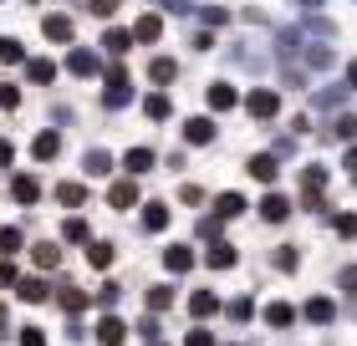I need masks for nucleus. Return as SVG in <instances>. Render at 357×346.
<instances>
[{"mask_svg":"<svg viewBox=\"0 0 357 346\" xmlns=\"http://www.w3.org/2000/svg\"><path fill=\"white\" fill-rule=\"evenodd\" d=\"M123 168L133 173V178L149 173V168H153V148H128V153H123Z\"/></svg>","mask_w":357,"mask_h":346,"instance_id":"17","label":"nucleus"},{"mask_svg":"<svg viewBox=\"0 0 357 346\" xmlns=\"http://www.w3.org/2000/svg\"><path fill=\"white\" fill-rule=\"evenodd\" d=\"M204 265H209V270H230V265H235V244H225V239L215 235V239H209V250H204Z\"/></svg>","mask_w":357,"mask_h":346,"instance_id":"6","label":"nucleus"},{"mask_svg":"<svg viewBox=\"0 0 357 346\" xmlns=\"http://www.w3.org/2000/svg\"><path fill=\"white\" fill-rule=\"evenodd\" d=\"M169 306H174V290H169V285H153V290H149V310L158 316V310H169Z\"/></svg>","mask_w":357,"mask_h":346,"instance_id":"34","label":"nucleus"},{"mask_svg":"<svg viewBox=\"0 0 357 346\" xmlns=\"http://www.w3.org/2000/svg\"><path fill=\"white\" fill-rule=\"evenodd\" d=\"M10 163H15V143L0 138V168H10Z\"/></svg>","mask_w":357,"mask_h":346,"instance_id":"48","label":"nucleus"},{"mask_svg":"<svg viewBox=\"0 0 357 346\" xmlns=\"http://www.w3.org/2000/svg\"><path fill=\"white\" fill-rule=\"evenodd\" d=\"M41 36L67 46V41H72V15H41Z\"/></svg>","mask_w":357,"mask_h":346,"instance_id":"8","label":"nucleus"},{"mask_svg":"<svg viewBox=\"0 0 357 346\" xmlns=\"http://www.w3.org/2000/svg\"><path fill=\"white\" fill-rule=\"evenodd\" d=\"M6 285H15V265H10V260H0V290H6Z\"/></svg>","mask_w":357,"mask_h":346,"instance_id":"51","label":"nucleus"},{"mask_svg":"<svg viewBox=\"0 0 357 346\" xmlns=\"http://www.w3.org/2000/svg\"><path fill=\"white\" fill-rule=\"evenodd\" d=\"M67 67H72V77H97V72H102V61H97L87 46H77V52L67 56Z\"/></svg>","mask_w":357,"mask_h":346,"instance_id":"10","label":"nucleus"},{"mask_svg":"<svg viewBox=\"0 0 357 346\" xmlns=\"http://www.w3.org/2000/svg\"><path fill=\"white\" fill-rule=\"evenodd\" d=\"M15 295H21L26 306H41L52 290H46V280H36V275H31V280H15Z\"/></svg>","mask_w":357,"mask_h":346,"instance_id":"18","label":"nucleus"},{"mask_svg":"<svg viewBox=\"0 0 357 346\" xmlns=\"http://www.w3.org/2000/svg\"><path fill=\"white\" fill-rule=\"evenodd\" d=\"M250 310H255L250 301H235V306H230V321H250Z\"/></svg>","mask_w":357,"mask_h":346,"instance_id":"49","label":"nucleus"},{"mask_svg":"<svg viewBox=\"0 0 357 346\" xmlns=\"http://www.w3.org/2000/svg\"><path fill=\"white\" fill-rule=\"evenodd\" d=\"M102 46H107V52H112V56H128V46H133V31H123V26H112V31H107V36H102Z\"/></svg>","mask_w":357,"mask_h":346,"instance_id":"28","label":"nucleus"},{"mask_svg":"<svg viewBox=\"0 0 357 346\" xmlns=\"http://www.w3.org/2000/svg\"><path fill=\"white\" fill-rule=\"evenodd\" d=\"M26 77L36 81V87H52V81H56V61H46V56H36V61H26Z\"/></svg>","mask_w":357,"mask_h":346,"instance_id":"22","label":"nucleus"},{"mask_svg":"<svg viewBox=\"0 0 357 346\" xmlns=\"http://www.w3.org/2000/svg\"><path fill=\"white\" fill-rule=\"evenodd\" d=\"M327 138H347V143H352V138H357V118H352V112H342V118L327 127Z\"/></svg>","mask_w":357,"mask_h":346,"instance_id":"33","label":"nucleus"},{"mask_svg":"<svg viewBox=\"0 0 357 346\" xmlns=\"http://www.w3.org/2000/svg\"><path fill=\"white\" fill-rule=\"evenodd\" d=\"M337 235H342V239H357V214H337Z\"/></svg>","mask_w":357,"mask_h":346,"instance_id":"39","label":"nucleus"},{"mask_svg":"<svg viewBox=\"0 0 357 346\" xmlns=\"http://www.w3.org/2000/svg\"><path fill=\"white\" fill-rule=\"evenodd\" d=\"M215 214H220V219H235V214H245V199H240V194H220Z\"/></svg>","mask_w":357,"mask_h":346,"instance_id":"32","label":"nucleus"},{"mask_svg":"<svg viewBox=\"0 0 357 346\" xmlns=\"http://www.w3.org/2000/svg\"><path fill=\"white\" fill-rule=\"evenodd\" d=\"M82 168H87L92 178H102V173L112 168V153H102V148H87V158H82Z\"/></svg>","mask_w":357,"mask_h":346,"instance_id":"30","label":"nucleus"},{"mask_svg":"<svg viewBox=\"0 0 357 346\" xmlns=\"http://www.w3.org/2000/svg\"><path fill=\"white\" fill-rule=\"evenodd\" d=\"M230 21V10H220V6H204V26H225Z\"/></svg>","mask_w":357,"mask_h":346,"instance_id":"45","label":"nucleus"},{"mask_svg":"<svg viewBox=\"0 0 357 346\" xmlns=\"http://www.w3.org/2000/svg\"><path fill=\"white\" fill-rule=\"evenodd\" d=\"M184 138H189L194 148L215 143V123H209V118H189V123H184Z\"/></svg>","mask_w":357,"mask_h":346,"instance_id":"15","label":"nucleus"},{"mask_svg":"<svg viewBox=\"0 0 357 346\" xmlns=\"http://www.w3.org/2000/svg\"><path fill=\"white\" fill-rule=\"evenodd\" d=\"M118 295H123V285H112V280H107V285L97 290V306H102V310H112V306H118Z\"/></svg>","mask_w":357,"mask_h":346,"instance_id":"38","label":"nucleus"},{"mask_svg":"<svg viewBox=\"0 0 357 346\" xmlns=\"http://www.w3.org/2000/svg\"><path fill=\"white\" fill-rule=\"evenodd\" d=\"M158 36H164V21H158V15H138V21H133V41L153 46Z\"/></svg>","mask_w":357,"mask_h":346,"instance_id":"14","label":"nucleus"},{"mask_svg":"<svg viewBox=\"0 0 357 346\" xmlns=\"http://www.w3.org/2000/svg\"><path fill=\"white\" fill-rule=\"evenodd\" d=\"M347 87L357 92V61H352V67H347Z\"/></svg>","mask_w":357,"mask_h":346,"instance_id":"54","label":"nucleus"},{"mask_svg":"<svg viewBox=\"0 0 357 346\" xmlns=\"http://www.w3.org/2000/svg\"><path fill=\"white\" fill-rule=\"evenodd\" d=\"M21 244H26V235H21V229H0V255H15V250H21Z\"/></svg>","mask_w":357,"mask_h":346,"instance_id":"35","label":"nucleus"},{"mask_svg":"<svg viewBox=\"0 0 357 346\" xmlns=\"http://www.w3.org/2000/svg\"><path fill=\"white\" fill-rule=\"evenodd\" d=\"M56 306L77 316V310H87V290H77V285H61V290H56Z\"/></svg>","mask_w":357,"mask_h":346,"instance_id":"24","label":"nucleus"},{"mask_svg":"<svg viewBox=\"0 0 357 346\" xmlns=\"http://www.w3.org/2000/svg\"><path fill=\"white\" fill-rule=\"evenodd\" d=\"M245 112H250V118H275V112H281V97H275L271 87H255L245 97Z\"/></svg>","mask_w":357,"mask_h":346,"instance_id":"3","label":"nucleus"},{"mask_svg":"<svg viewBox=\"0 0 357 346\" xmlns=\"http://www.w3.org/2000/svg\"><path fill=\"white\" fill-rule=\"evenodd\" d=\"M178 199H184V204H204V189L199 184H184V189H178Z\"/></svg>","mask_w":357,"mask_h":346,"instance_id":"46","label":"nucleus"},{"mask_svg":"<svg viewBox=\"0 0 357 346\" xmlns=\"http://www.w3.org/2000/svg\"><path fill=\"white\" fill-rule=\"evenodd\" d=\"M31 260H36V270H56L61 265V250L46 239V244H36V255H31Z\"/></svg>","mask_w":357,"mask_h":346,"instance_id":"31","label":"nucleus"},{"mask_svg":"<svg viewBox=\"0 0 357 346\" xmlns=\"http://www.w3.org/2000/svg\"><path fill=\"white\" fill-rule=\"evenodd\" d=\"M306 61H312V67H332V52H327V46H312V52H306Z\"/></svg>","mask_w":357,"mask_h":346,"instance_id":"44","label":"nucleus"},{"mask_svg":"<svg viewBox=\"0 0 357 346\" xmlns=\"http://www.w3.org/2000/svg\"><path fill=\"white\" fill-rule=\"evenodd\" d=\"M97 341H102V346H123V341H128V326H123V321L107 310V316L97 321Z\"/></svg>","mask_w":357,"mask_h":346,"instance_id":"7","label":"nucleus"},{"mask_svg":"<svg viewBox=\"0 0 357 346\" xmlns=\"http://www.w3.org/2000/svg\"><path fill=\"white\" fill-rule=\"evenodd\" d=\"M245 173L255 178V184H275V173H281V163H275V153H255L245 163Z\"/></svg>","mask_w":357,"mask_h":346,"instance_id":"5","label":"nucleus"},{"mask_svg":"<svg viewBox=\"0 0 357 346\" xmlns=\"http://www.w3.org/2000/svg\"><path fill=\"white\" fill-rule=\"evenodd\" d=\"M10 194H15V204H36V199H41V184H36L31 173H15V178H10Z\"/></svg>","mask_w":357,"mask_h":346,"instance_id":"13","label":"nucleus"},{"mask_svg":"<svg viewBox=\"0 0 357 346\" xmlns=\"http://www.w3.org/2000/svg\"><path fill=\"white\" fill-rule=\"evenodd\" d=\"M266 326H275V331H286V326H296V310H291L286 301H275V306H266Z\"/></svg>","mask_w":357,"mask_h":346,"instance_id":"23","label":"nucleus"},{"mask_svg":"<svg viewBox=\"0 0 357 346\" xmlns=\"http://www.w3.org/2000/svg\"><path fill=\"white\" fill-rule=\"evenodd\" d=\"M342 168H347V173L357 178V148H347V158H342Z\"/></svg>","mask_w":357,"mask_h":346,"instance_id":"52","label":"nucleus"},{"mask_svg":"<svg viewBox=\"0 0 357 346\" xmlns=\"http://www.w3.org/2000/svg\"><path fill=\"white\" fill-rule=\"evenodd\" d=\"M143 112H149L153 123H164V118H169V97H164V92H153L149 102H143Z\"/></svg>","mask_w":357,"mask_h":346,"instance_id":"36","label":"nucleus"},{"mask_svg":"<svg viewBox=\"0 0 357 346\" xmlns=\"http://www.w3.org/2000/svg\"><path fill=\"white\" fill-rule=\"evenodd\" d=\"M87 265H92V270H107V265H112V244H107V239H97V244L87 239Z\"/></svg>","mask_w":357,"mask_h":346,"instance_id":"29","label":"nucleus"},{"mask_svg":"<svg viewBox=\"0 0 357 346\" xmlns=\"http://www.w3.org/2000/svg\"><path fill=\"white\" fill-rule=\"evenodd\" d=\"M118 6H123V0H87V10H92V15H102V21H107V15L118 10Z\"/></svg>","mask_w":357,"mask_h":346,"instance_id":"43","label":"nucleus"},{"mask_svg":"<svg viewBox=\"0 0 357 346\" xmlns=\"http://www.w3.org/2000/svg\"><path fill=\"white\" fill-rule=\"evenodd\" d=\"M102 102H107V107H128V102H133V81H128V67H112V72H107Z\"/></svg>","mask_w":357,"mask_h":346,"instance_id":"1","label":"nucleus"},{"mask_svg":"<svg viewBox=\"0 0 357 346\" xmlns=\"http://www.w3.org/2000/svg\"><path fill=\"white\" fill-rule=\"evenodd\" d=\"M56 204L82 209V204H87V184H56Z\"/></svg>","mask_w":357,"mask_h":346,"instance_id":"25","label":"nucleus"},{"mask_svg":"<svg viewBox=\"0 0 357 346\" xmlns=\"http://www.w3.org/2000/svg\"><path fill=\"white\" fill-rule=\"evenodd\" d=\"M0 336H10V331H6V306H0Z\"/></svg>","mask_w":357,"mask_h":346,"instance_id":"55","label":"nucleus"},{"mask_svg":"<svg viewBox=\"0 0 357 346\" xmlns=\"http://www.w3.org/2000/svg\"><path fill=\"white\" fill-rule=\"evenodd\" d=\"M21 346H46V331L41 326H21Z\"/></svg>","mask_w":357,"mask_h":346,"instance_id":"41","label":"nucleus"},{"mask_svg":"<svg viewBox=\"0 0 357 346\" xmlns=\"http://www.w3.org/2000/svg\"><path fill=\"white\" fill-rule=\"evenodd\" d=\"M0 107L15 112V107H21V92H15V87H0Z\"/></svg>","mask_w":357,"mask_h":346,"instance_id":"47","label":"nucleus"},{"mask_svg":"<svg viewBox=\"0 0 357 346\" xmlns=\"http://www.w3.org/2000/svg\"><path fill=\"white\" fill-rule=\"evenodd\" d=\"M337 285H342L347 295H357V270H342V275H337Z\"/></svg>","mask_w":357,"mask_h":346,"instance_id":"50","label":"nucleus"},{"mask_svg":"<svg viewBox=\"0 0 357 346\" xmlns=\"http://www.w3.org/2000/svg\"><path fill=\"white\" fill-rule=\"evenodd\" d=\"M301 316L312 321V326H327V321L337 316V306L327 301V295H317V301H306V310H301Z\"/></svg>","mask_w":357,"mask_h":346,"instance_id":"21","label":"nucleus"},{"mask_svg":"<svg viewBox=\"0 0 357 346\" xmlns=\"http://www.w3.org/2000/svg\"><path fill=\"white\" fill-rule=\"evenodd\" d=\"M164 265H169L174 275H189V270H194V250H189V244H169V250H164Z\"/></svg>","mask_w":357,"mask_h":346,"instance_id":"11","label":"nucleus"},{"mask_svg":"<svg viewBox=\"0 0 357 346\" xmlns=\"http://www.w3.org/2000/svg\"><path fill=\"white\" fill-rule=\"evenodd\" d=\"M107 204H112V209H133V204H138V178H133V173L118 178V184L107 189Z\"/></svg>","mask_w":357,"mask_h":346,"instance_id":"4","label":"nucleus"},{"mask_svg":"<svg viewBox=\"0 0 357 346\" xmlns=\"http://www.w3.org/2000/svg\"><path fill=\"white\" fill-rule=\"evenodd\" d=\"M143 229H149V235H164L169 229V204H143Z\"/></svg>","mask_w":357,"mask_h":346,"instance_id":"20","label":"nucleus"},{"mask_svg":"<svg viewBox=\"0 0 357 346\" xmlns=\"http://www.w3.org/2000/svg\"><path fill=\"white\" fill-rule=\"evenodd\" d=\"M321 184H327V168H321V163H306V168H301V204L306 209H321Z\"/></svg>","mask_w":357,"mask_h":346,"instance_id":"2","label":"nucleus"},{"mask_svg":"<svg viewBox=\"0 0 357 346\" xmlns=\"http://www.w3.org/2000/svg\"><path fill=\"white\" fill-rule=\"evenodd\" d=\"M189 310H194L199 321H209V316L220 310V295H215V290H194V295H189Z\"/></svg>","mask_w":357,"mask_h":346,"instance_id":"19","label":"nucleus"},{"mask_svg":"<svg viewBox=\"0 0 357 346\" xmlns=\"http://www.w3.org/2000/svg\"><path fill=\"white\" fill-rule=\"evenodd\" d=\"M149 77L158 81V87H169V81L178 77V67H174V56H153V61H149Z\"/></svg>","mask_w":357,"mask_h":346,"instance_id":"27","label":"nucleus"},{"mask_svg":"<svg viewBox=\"0 0 357 346\" xmlns=\"http://www.w3.org/2000/svg\"><path fill=\"white\" fill-rule=\"evenodd\" d=\"M164 10H174V15H184V10H189V0H164Z\"/></svg>","mask_w":357,"mask_h":346,"instance_id":"53","label":"nucleus"},{"mask_svg":"<svg viewBox=\"0 0 357 346\" xmlns=\"http://www.w3.org/2000/svg\"><path fill=\"white\" fill-rule=\"evenodd\" d=\"M204 102H209V112H230V107L240 102V97H235V87H230V81H215V87L204 92Z\"/></svg>","mask_w":357,"mask_h":346,"instance_id":"9","label":"nucleus"},{"mask_svg":"<svg viewBox=\"0 0 357 346\" xmlns=\"http://www.w3.org/2000/svg\"><path fill=\"white\" fill-rule=\"evenodd\" d=\"M184 346H215V331H204V326H194V331L184 336Z\"/></svg>","mask_w":357,"mask_h":346,"instance_id":"40","label":"nucleus"},{"mask_svg":"<svg viewBox=\"0 0 357 346\" xmlns=\"http://www.w3.org/2000/svg\"><path fill=\"white\" fill-rule=\"evenodd\" d=\"M61 239H72V244H87V224H82V219H67V224H61Z\"/></svg>","mask_w":357,"mask_h":346,"instance_id":"37","label":"nucleus"},{"mask_svg":"<svg viewBox=\"0 0 357 346\" xmlns=\"http://www.w3.org/2000/svg\"><path fill=\"white\" fill-rule=\"evenodd\" d=\"M21 61H26V46L15 36H0V67H21Z\"/></svg>","mask_w":357,"mask_h":346,"instance_id":"26","label":"nucleus"},{"mask_svg":"<svg viewBox=\"0 0 357 346\" xmlns=\"http://www.w3.org/2000/svg\"><path fill=\"white\" fill-rule=\"evenodd\" d=\"M296 265H301L296 250H275V270H296Z\"/></svg>","mask_w":357,"mask_h":346,"instance_id":"42","label":"nucleus"},{"mask_svg":"<svg viewBox=\"0 0 357 346\" xmlns=\"http://www.w3.org/2000/svg\"><path fill=\"white\" fill-rule=\"evenodd\" d=\"M286 214H291V199H286V194H266V199H261V219H266V224H281Z\"/></svg>","mask_w":357,"mask_h":346,"instance_id":"12","label":"nucleus"},{"mask_svg":"<svg viewBox=\"0 0 357 346\" xmlns=\"http://www.w3.org/2000/svg\"><path fill=\"white\" fill-rule=\"evenodd\" d=\"M61 153V138L56 133H36V143H31V158H36V163H52Z\"/></svg>","mask_w":357,"mask_h":346,"instance_id":"16","label":"nucleus"}]
</instances>
